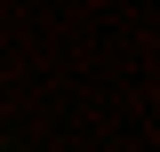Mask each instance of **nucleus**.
Wrapping results in <instances>:
<instances>
[]
</instances>
